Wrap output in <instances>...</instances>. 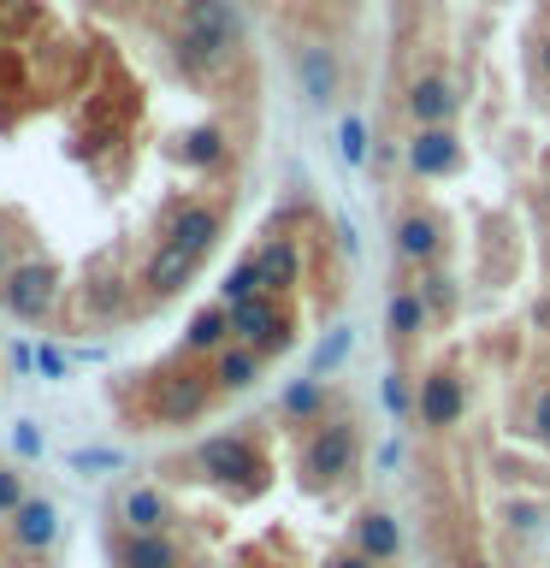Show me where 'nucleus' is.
<instances>
[{
  "mask_svg": "<svg viewBox=\"0 0 550 568\" xmlns=\"http://www.w3.org/2000/svg\"><path fill=\"white\" fill-rule=\"evenodd\" d=\"M177 53L202 71H225L243 53V12L231 0H177Z\"/></svg>",
  "mask_w": 550,
  "mask_h": 568,
  "instance_id": "1",
  "label": "nucleus"
},
{
  "mask_svg": "<svg viewBox=\"0 0 550 568\" xmlns=\"http://www.w3.org/2000/svg\"><path fill=\"white\" fill-rule=\"evenodd\" d=\"M60 291H65V278L48 255H18L7 273H0V308L12 320H24V326H35V320H48L60 308Z\"/></svg>",
  "mask_w": 550,
  "mask_h": 568,
  "instance_id": "2",
  "label": "nucleus"
},
{
  "mask_svg": "<svg viewBox=\"0 0 550 568\" xmlns=\"http://www.w3.org/2000/svg\"><path fill=\"white\" fill-rule=\"evenodd\" d=\"M355 456H361L355 420H344V415L314 420V433L302 438V479H308V491H332L337 479H349L355 474Z\"/></svg>",
  "mask_w": 550,
  "mask_h": 568,
  "instance_id": "3",
  "label": "nucleus"
},
{
  "mask_svg": "<svg viewBox=\"0 0 550 568\" xmlns=\"http://www.w3.org/2000/svg\"><path fill=\"white\" fill-rule=\"evenodd\" d=\"M220 397V385H213V373H195V367H166L149 390V408L160 426H190L207 415V403Z\"/></svg>",
  "mask_w": 550,
  "mask_h": 568,
  "instance_id": "4",
  "label": "nucleus"
},
{
  "mask_svg": "<svg viewBox=\"0 0 550 568\" xmlns=\"http://www.w3.org/2000/svg\"><path fill=\"white\" fill-rule=\"evenodd\" d=\"M231 337L248 344V349H261L266 362H273V355H284L296 344V320L278 296H248V302L231 308Z\"/></svg>",
  "mask_w": 550,
  "mask_h": 568,
  "instance_id": "5",
  "label": "nucleus"
},
{
  "mask_svg": "<svg viewBox=\"0 0 550 568\" xmlns=\"http://www.w3.org/2000/svg\"><path fill=\"white\" fill-rule=\"evenodd\" d=\"M195 462H202L207 479H220V486H231V491H261V479H266L255 438H243V433H213V438H202Z\"/></svg>",
  "mask_w": 550,
  "mask_h": 568,
  "instance_id": "6",
  "label": "nucleus"
},
{
  "mask_svg": "<svg viewBox=\"0 0 550 568\" xmlns=\"http://www.w3.org/2000/svg\"><path fill=\"white\" fill-rule=\"evenodd\" d=\"M220 231H225V213L207 207V202H172L166 213H160V243L184 248V255H195V261L213 255Z\"/></svg>",
  "mask_w": 550,
  "mask_h": 568,
  "instance_id": "7",
  "label": "nucleus"
},
{
  "mask_svg": "<svg viewBox=\"0 0 550 568\" xmlns=\"http://www.w3.org/2000/svg\"><path fill=\"white\" fill-rule=\"evenodd\" d=\"M390 255H397L403 266H438L444 255V220L432 207H403V213H390Z\"/></svg>",
  "mask_w": 550,
  "mask_h": 568,
  "instance_id": "8",
  "label": "nucleus"
},
{
  "mask_svg": "<svg viewBox=\"0 0 550 568\" xmlns=\"http://www.w3.org/2000/svg\"><path fill=\"white\" fill-rule=\"evenodd\" d=\"M461 415H468V379H461L456 367H432L420 379L415 420L426 426V433H450V426H461Z\"/></svg>",
  "mask_w": 550,
  "mask_h": 568,
  "instance_id": "9",
  "label": "nucleus"
},
{
  "mask_svg": "<svg viewBox=\"0 0 550 568\" xmlns=\"http://www.w3.org/2000/svg\"><path fill=\"white\" fill-rule=\"evenodd\" d=\"M403 160L415 178H450L461 172V136L456 124H432V131H415L403 142Z\"/></svg>",
  "mask_w": 550,
  "mask_h": 568,
  "instance_id": "10",
  "label": "nucleus"
},
{
  "mask_svg": "<svg viewBox=\"0 0 550 568\" xmlns=\"http://www.w3.org/2000/svg\"><path fill=\"white\" fill-rule=\"evenodd\" d=\"M296 89L308 106H332L337 101V83H344V65H337V53L326 42H302L296 48Z\"/></svg>",
  "mask_w": 550,
  "mask_h": 568,
  "instance_id": "11",
  "label": "nucleus"
},
{
  "mask_svg": "<svg viewBox=\"0 0 550 568\" xmlns=\"http://www.w3.org/2000/svg\"><path fill=\"white\" fill-rule=\"evenodd\" d=\"M403 113L415 131H432V124H456L461 113V95H456V83L450 78H415L408 83V95H403Z\"/></svg>",
  "mask_w": 550,
  "mask_h": 568,
  "instance_id": "12",
  "label": "nucleus"
},
{
  "mask_svg": "<svg viewBox=\"0 0 550 568\" xmlns=\"http://www.w3.org/2000/svg\"><path fill=\"white\" fill-rule=\"evenodd\" d=\"M248 261H255V273H261V291L278 296V302L302 284V248H296V237H266L261 248H248Z\"/></svg>",
  "mask_w": 550,
  "mask_h": 568,
  "instance_id": "13",
  "label": "nucleus"
},
{
  "mask_svg": "<svg viewBox=\"0 0 550 568\" xmlns=\"http://www.w3.org/2000/svg\"><path fill=\"white\" fill-rule=\"evenodd\" d=\"M195 266H202V261H195V255H184V248H172V243H154V255L142 261V291L166 302V296H177V291H184V284L195 278Z\"/></svg>",
  "mask_w": 550,
  "mask_h": 568,
  "instance_id": "14",
  "label": "nucleus"
},
{
  "mask_svg": "<svg viewBox=\"0 0 550 568\" xmlns=\"http://www.w3.org/2000/svg\"><path fill=\"white\" fill-rule=\"evenodd\" d=\"M53 539H60V509H53L48 497H30V504L12 515V545L18 550H48Z\"/></svg>",
  "mask_w": 550,
  "mask_h": 568,
  "instance_id": "15",
  "label": "nucleus"
},
{
  "mask_svg": "<svg viewBox=\"0 0 550 568\" xmlns=\"http://www.w3.org/2000/svg\"><path fill=\"white\" fill-rule=\"evenodd\" d=\"M355 550H367L373 562H397V557H403V527H397V515L367 509L361 521H355Z\"/></svg>",
  "mask_w": 550,
  "mask_h": 568,
  "instance_id": "16",
  "label": "nucleus"
},
{
  "mask_svg": "<svg viewBox=\"0 0 550 568\" xmlns=\"http://www.w3.org/2000/svg\"><path fill=\"white\" fill-rule=\"evenodd\" d=\"M225 344H237V337H231V308H225V302L195 308L190 314V332H184V349L190 355H220Z\"/></svg>",
  "mask_w": 550,
  "mask_h": 568,
  "instance_id": "17",
  "label": "nucleus"
},
{
  "mask_svg": "<svg viewBox=\"0 0 550 568\" xmlns=\"http://www.w3.org/2000/svg\"><path fill=\"white\" fill-rule=\"evenodd\" d=\"M261 367H266V355L261 349H248V344H225L220 355H213V385H220V390H248V385H255L261 379Z\"/></svg>",
  "mask_w": 550,
  "mask_h": 568,
  "instance_id": "18",
  "label": "nucleus"
},
{
  "mask_svg": "<svg viewBox=\"0 0 550 568\" xmlns=\"http://www.w3.org/2000/svg\"><path fill=\"white\" fill-rule=\"evenodd\" d=\"M278 408L291 420H326L332 415V390H326V379H314V373H302V379H291L284 385V397H278Z\"/></svg>",
  "mask_w": 550,
  "mask_h": 568,
  "instance_id": "19",
  "label": "nucleus"
},
{
  "mask_svg": "<svg viewBox=\"0 0 550 568\" xmlns=\"http://www.w3.org/2000/svg\"><path fill=\"white\" fill-rule=\"evenodd\" d=\"M119 568H177V545L166 532H124L119 539Z\"/></svg>",
  "mask_w": 550,
  "mask_h": 568,
  "instance_id": "20",
  "label": "nucleus"
},
{
  "mask_svg": "<svg viewBox=\"0 0 550 568\" xmlns=\"http://www.w3.org/2000/svg\"><path fill=\"white\" fill-rule=\"evenodd\" d=\"M426 302H420V291L415 284H403V291H390V302H385V332L397 337V344H408V337H420L426 332Z\"/></svg>",
  "mask_w": 550,
  "mask_h": 568,
  "instance_id": "21",
  "label": "nucleus"
},
{
  "mask_svg": "<svg viewBox=\"0 0 550 568\" xmlns=\"http://www.w3.org/2000/svg\"><path fill=\"white\" fill-rule=\"evenodd\" d=\"M119 521H124V532H160L166 527V497H160V486H131L124 491Z\"/></svg>",
  "mask_w": 550,
  "mask_h": 568,
  "instance_id": "22",
  "label": "nucleus"
},
{
  "mask_svg": "<svg viewBox=\"0 0 550 568\" xmlns=\"http://www.w3.org/2000/svg\"><path fill=\"white\" fill-rule=\"evenodd\" d=\"M231 154V136L220 124H195V131L177 136V160H190V166H225Z\"/></svg>",
  "mask_w": 550,
  "mask_h": 568,
  "instance_id": "23",
  "label": "nucleus"
},
{
  "mask_svg": "<svg viewBox=\"0 0 550 568\" xmlns=\"http://www.w3.org/2000/svg\"><path fill=\"white\" fill-rule=\"evenodd\" d=\"M415 291H420V302H426V314H432V320H450V314H456V302H461L456 278L444 273V266H420Z\"/></svg>",
  "mask_w": 550,
  "mask_h": 568,
  "instance_id": "24",
  "label": "nucleus"
},
{
  "mask_svg": "<svg viewBox=\"0 0 550 568\" xmlns=\"http://www.w3.org/2000/svg\"><path fill=\"white\" fill-rule=\"evenodd\" d=\"M337 154H344V166H367L373 142H367V119H361V113H344V119H337Z\"/></svg>",
  "mask_w": 550,
  "mask_h": 568,
  "instance_id": "25",
  "label": "nucleus"
},
{
  "mask_svg": "<svg viewBox=\"0 0 550 568\" xmlns=\"http://www.w3.org/2000/svg\"><path fill=\"white\" fill-rule=\"evenodd\" d=\"M379 403L390 408V415H415V403H420V385H408V373H397V367H390L385 373V385H379Z\"/></svg>",
  "mask_w": 550,
  "mask_h": 568,
  "instance_id": "26",
  "label": "nucleus"
},
{
  "mask_svg": "<svg viewBox=\"0 0 550 568\" xmlns=\"http://www.w3.org/2000/svg\"><path fill=\"white\" fill-rule=\"evenodd\" d=\"M220 291H225V308H237V302H248V296H266V291H261V273H255V261H248V255L225 273Z\"/></svg>",
  "mask_w": 550,
  "mask_h": 568,
  "instance_id": "27",
  "label": "nucleus"
},
{
  "mask_svg": "<svg viewBox=\"0 0 550 568\" xmlns=\"http://www.w3.org/2000/svg\"><path fill=\"white\" fill-rule=\"evenodd\" d=\"M349 349H355V337H349V326H332V337L314 349V362H308V373L314 379H326V373L337 367V362H349Z\"/></svg>",
  "mask_w": 550,
  "mask_h": 568,
  "instance_id": "28",
  "label": "nucleus"
},
{
  "mask_svg": "<svg viewBox=\"0 0 550 568\" xmlns=\"http://www.w3.org/2000/svg\"><path fill=\"white\" fill-rule=\"evenodd\" d=\"M65 468H78V474H119L124 468V450H71Z\"/></svg>",
  "mask_w": 550,
  "mask_h": 568,
  "instance_id": "29",
  "label": "nucleus"
},
{
  "mask_svg": "<svg viewBox=\"0 0 550 568\" xmlns=\"http://www.w3.org/2000/svg\"><path fill=\"white\" fill-rule=\"evenodd\" d=\"M527 433L539 444H550V379L532 385V397H527Z\"/></svg>",
  "mask_w": 550,
  "mask_h": 568,
  "instance_id": "30",
  "label": "nucleus"
},
{
  "mask_svg": "<svg viewBox=\"0 0 550 568\" xmlns=\"http://www.w3.org/2000/svg\"><path fill=\"white\" fill-rule=\"evenodd\" d=\"M30 504V491H24V474L18 468H0V515H18Z\"/></svg>",
  "mask_w": 550,
  "mask_h": 568,
  "instance_id": "31",
  "label": "nucleus"
},
{
  "mask_svg": "<svg viewBox=\"0 0 550 568\" xmlns=\"http://www.w3.org/2000/svg\"><path fill=\"white\" fill-rule=\"evenodd\" d=\"M12 450L24 456V462L42 456V433H35V420H18V426H12Z\"/></svg>",
  "mask_w": 550,
  "mask_h": 568,
  "instance_id": "32",
  "label": "nucleus"
},
{
  "mask_svg": "<svg viewBox=\"0 0 550 568\" xmlns=\"http://www.w3.org/2000/svg\"><path fill=\"white\" fill-rule=\"evenodd\" d=\"M35 362H42V379H65V349H53V344H42V349H35Z\"/></svg>",
  "mask_w": 550,
  "mask_h": 568,
  "instance_id": "33",
  "label": "nucleus"
},
{
  "mask_svg": "<svg viewBox=\"0 0 550 568\" xmlns=\"http://www.w3.org/2000/svg\"><path fill=\"white\" fill-rule=\"evenodd\" d=\"M12 373H18V379H24V373H42V362H35L30 344H12Z\"/></svg>",
  "mask_w": 550,
  "mask_h": 568,
  "instance_id": "34",
  "label": "nucleus"
},
{
  "mask_svg": "<svg viewBox=\"0 0 550 568\" xmlns=\"http://www.w3.org/2000/svg\"><path fill=\"white\" fill-rule=\"evenodd\" d=\"M509 521H515V532H532V527H539V509H532V504H515Z\"/></svg>",
  "mask_w": 550,
  "mask_h": 568,
  "instance_id": "35",
  "label": "nucleus"
},
{
  "mask_svg": "<svg viewBox=\"0 0 550 568\" xmlns=\"http://www.w3.org/2000/svg\"><path fill=\"white\" fill-rule=\"evenodd\" d=\"M532 65H539V78H550V36H539V42H532Z\"/></svg>",
  "mask_w": 550,
  "mask_h": 568,
  "instance_id": "36",
  "label": "nucleus"
},
{
  "mask_svg": "<svg viewBox=\"0 0 550 568\" xmlns=\"http://www.w3.org/2000/svg\"><path fill=\"white\" fill-rule=\"evenodd\" d=\"M332 568H379V562H373V557H367V550H349V557H337Z\"/></svg>",
  "mask_w": 550,
  "mask_h": 568,
  "instance_id": "37",
  "label": "nucleus"
},
{
  "mask_svg": "<svg viewBox=\"0 0 550 568\" xmlns=\"http://www.w3.org/2000/svg\"><path fill=\"white\" fill-rule=\"evenodd\" d=\"M397 462H403V444H385V450H379V468L390 474V468H397Z\"/></svg>",
  "mask_w": 550,
  "mask_h": 568,
  "instance_id": "38",
  "label": "nucleus"
},
{
  "mask_svg": "<svg viewBox=\"0 0 550 568\" xmlns=\"http://www.w3.org/2000/svg\"><path fill=\"white\" fill-rule=\"evenodd\" d=\"M7 266H12V261H7V237H0V273H7Z\"/></svg>",
  "mask_w": 550,
  "mask_h": 568,
  "instance_id": "39",
  "label": "nucleus"
},
{
  "mask_svg": "<svg viewBox=\"0 0 550 568\" xmlns=\"http://www.w3.org/2000/svg\"><path fill=\"white\" fill-rule=\"evenodd\" d=\"M461 568H491V562H461Z\"/></svg>",
  "mask_w": 550,
  "mask_h": 568,
  "instance_id": "40",
  "label": "nucleus"
}]
</instances>
